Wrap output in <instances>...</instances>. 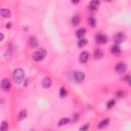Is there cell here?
<instances>
[{
	"instance_id": "1",
	"label": "cell",
	"mask_w": 131,
	"mask_h": 131,
	"mask_svg": "<svg viewBox=\"0 0 131 131\" xmlns=\"http://www.w3.org/2000/svg\"><path fill=\"white\" fill-rule=\"evenodd\" d=\"M12 77H13L14 82L18 84V83H21V82H23L24 78H25V72H24L22 69H16L13 71Z\"/></svg>"
},
{
	"instance_id": "2",
	"label": "cell",
	"mask_w": 131,
	"mask_h": 131,
	"mask_svg": "<svg viewBox=\"0 0 131 131\" xmlns=\"http://www.w3.org/2000/svg\"><path fill=\"white\" fill-rule=\"evenodd\" d=\"M45 56H46V50L41 48V49L34 52L33 59H34V61H41L42 60H44Z\"/></svg>"
},
{
	"instance_id": "3",
	"label": "cell",
	"mask_w": 131,
	"mask_h": 131,
	"mask_svg": "<svg viewBox=\"0 0 131 131\" xmlns=\"http://www.w3.org/2000/svg\"><path fill=\"white\" fill-rule=\"evenodd\" d=\"M113 39L115 41V43H117V44H119V43H122L125 39H126V36H125V34L124 33H117V34H115L114 37H113Z\"/></svg>"
},
{
	"instance_id": "4",
	"label": "cell",
	"mask_w": 131,
	"mask_h": 131,
	"mask_svg": "<svg viewBox=\"0 0 131 131\" xmlns=\"http://www.w3.org/2000/svg\"><path fill=\"white\" fill-rule=\"evenodd\" d=\"M74 80L77 83H82L85 80V74L83 72H75L74 73Z\"/></svg>"
},
{
	"instance_id": "5",
	"label": "cell",
	"mask_w": 131,
	"mask_h": 131,
	"mask_svg": "<svg viewBox=\"0 0 131 131\" xmlns=\"http://www.w3.org/2000/svg\"><path fill=\"white\" fill-rule=\"evenodd\" d=\"M127 70V65L125 62H119V64L116 66V72L119 73V74H123Z\"/></svg>"
},
{
	"instance_id": "6",
	"label": "cell",
	"mask_w": 131,
	"mask_h": 131,
	"mask_svg": "<svg viewBox=\"0 0 131 131\" xmlns=\"http://www.w3.org/2000/svg\"><path fill=\"white\" fill-rule=\"evenodd\" d=\"M95 40L98 44H105L106 41H108V37L104 35V34H98V35H96Z\"/></svg>"
},
{
	"instance_id": "7",
	"label": "cell",
	"mask_w": 131,
	"mask_h": 131,
	"mask_svg": "<svg viewBox=\"0 0 131 131\" xmlns=\"http://www.w3.org/2000/svg\"><path fill=\"white\" fill-rule=\"evenodd\" d=\"M11 87V83L10 81H9L8 79H3L2 82H1V88L4 90V91H8L9 89H10Z\"/></svg>"
},
{
	"instance_id": "8",
	"label": "cell",
	"mask_w": 131,
	"mask_h": 131,
	"mask_svg": "<svg viewBox=\"0 0 131 131\" xmlns=\"http://www.w3.org/2000/svg\"><path fill=\"white\" fill-rule=\"evenodd\" d=\"M42 85L44 88H50L51 85H52V81L49 77H45L44 79L42 80Z\"/></svg>"
},
{
	"instance_id": "9",
	"label": "cell",
	"mask_w": 131,
	"mask_h": 131,
	"mask_svg": "<svg viewBox=\"0 0 131 131\" xmlns=\"http://www.w3.org/2000/svg\"><path fill=\"white\" fill-rule=\"evenodd\" d=\"M89 59V53L87 52V51H83L80 54V57H79V61L82 62V64H85V62L88 61Z\"/></svg>"
},
{
	"instance_id": "10",
	"label": "cell",
	"mask_w": 131,
	"mask_h": 131,
	"mask_svg": "<svg viewBox=\"0 0 131 131\" xmlns=\"http://www.w3.org/2000/svg\"><path fill=\"white\" fill-rule=\"evenodd\" d=\"M0 16L3 17H10V16H11V11L9 10V9L2 8V9H0Z\"/></svg>"
},
{
	"instance_id": "11",
	"label": "cell",
	"mask_w": 131,
	"mask_h": 131,
	"mask_svg": "<svg viewBox=\"0 0 131 131\" xmlns=\"http://www.w3.org/2000/svg\"><path fill=\"white\" fill-rule=\"evenodd\" d=\"M99 4H100L99 0H92V1L90 2L89 7H90V9H92V10H95V9H97V8H98Z\"/></svg>"
},
{
	"instance_id": "12",
	"label": "cell",
	"mask_w": 131,
	"mask_h": 131,
	"mask_svg": "<svg viewBox=\"0 0 131 131\" xmlns=\"http://www.w3.org/2000/svg\"><path fill=\"white\" fill-rule=\"evenodd\" d=\"M85 34H86V30L84 28H81V29H79V30L76 32V36L78 38H83L85 36Z\"/></svg>"
},
{
	"instance_id": "13",
	"label": "cell",
	"mask_w": 131,
	"mask_h": 131,
	"mask_svg": "<svg viewBox=\"0 0 131 131\" xmlns=\"http://www.w3.org/2000/svg\"><path fill=\"white\" fill-rule=\"evenodd\" d=\"M79 23H80V17L78 16V14H76V16H74L72 17V25L73 26L79 25Z\"/></svg>"
},
{
	"instance_id": "14",
	"label": "cell",
	"mask_w": 131,
	"mask_h": 131,
	"mask_svg": "<svg viewBox=\"0 0 131 131\" xmlns=\"http://www.w3.org/2000/svg\"><path fill=\"white\" fill-rule=\"evenodd\" d=\"M104 55V52L101 49H99V48H97V49H95L94 50V56H95V59H101Z\"/></svg>"
},
{
	"instance_id": "15",
	"label": "cell",
	"mask_w": 131,
	"mask_h": 131,
	"mask_svg": "<svg viewBox=\"0 0 131 131\" xmlns=\"http://www.w3.org/2000/svg\"><path fill=\"white\" fill-rule=\"evenodd\" d=\"M29 43H30V46L31 47H36L38 45V41L35 37H30V41H29Z\"/></svg>"
},
{
	"instance_id": "16",
	"label": "cell",
	"mask_w": 131,
	"mask_h": 131,
	"mask_svg": "<svg viewBox=\"0 0 131 131\" xmlns=\"http://www.w3.org/2000/svg\"><path fill=\"white\" fill-rule=\"evenodd\" d=\"M109 123H110V120L109 119H105L98 124V128H104V127H105V126H108Z\"/></svg>"
},
{
	"instance_id": "17",
	"label": "cell",
	"mask_w": 131,
	"mask_h": 131,
	"mask_svg": "<svg viewBox=\"0 0 131 131\" xmlns=\"http://www.w3.org/2000/svg\"><path fill=\"white\" fill-rule=\"evenodd\" d=\"M111 51H112V53H114V54H118V53L121 52V49H120V47L118 45H114L113 47H112Z\"/></svg>"
},
{
	"instance_id": "18",
	"label": "cell",
	"mask_w": 131,
	"mask_h": 131,
	"mask_svg": "<svg viewBox=\"0 0 131 131\" xmlns=\"http://www.w3.org/2000/svg\"><path fill=\"white\" fill-rule=\"evenodd\" d=\"M27 117V111L26 110H22L21 111V113H20V115H18V120H23V119H25Z\"/></svg>"
},
{
	"instance_id": "19",
	"label": "cell",
	"mask_w": 131,
	"mask_h": 131,
	"mask_svg": "<svg viewBox=\"0 0 131 131\" xmlns=\"http://www.w3.org/2000/svg\"><path fill=\"white\" fill-rule=\"evenodd\" d=\"M87 44V40L84 39V38H80V41L78 42V46L79 47H84Z\"/></svg>"
},
{
	"instance_id": "20",
	"label": "cell",
	"mask_w": 131,
	"mask_h": 131,
	"mask_svg": "<svg viewBox=\"0 0 131 131\" xmlns=\"http://www.w3.org/2000/svg\"><path fill=\"white\" fill-rule=\"evenodd\" d=\"M68 123H70V119L69 118H62L61 121H60V126H64V125H66V124H68Z\"/></svg>"
},
{
	"instance_id": "21",
	"label": "cell",
	"mask_w": 131,
	"mask_h": 131,
	"mask_svg": "<svg viewBox=\"0 0 131 131\" xmlns=\"http://www.w3.org/2000/svg\"><path fill=\"white\" fill-rule=\"evenodd\" d=\"M88 24H89V26H91V27L94 28V27L96 26V21H95L92 17H90L88 18Z\"/></svg>"
},
{
	"instance_id": "22",
	"label": "cell",
	"mask_w": 131,
	"mask_h": 131,
	"mask_svg": "<svg viewBox=\"0 0 131 131\" xmlns=\"http://www.w3.org/2000/svg\"><path fill=\"white\" fill-rule=\"evenodd\" d=\"M8 129V123L6 122V121H3L2 122V124H1V126H0V130H7Z\"/></svg>"
},
{
	"instance_id": "23",
	"label": "cell",
	"mask_w": 131,
	"mask_h": 131,
	"mask_svg": "<svg viewBox=\"0 0 131 131\" xmlns=\"http://www.w3.org/2000/svg\"><path fill=\"white\" fill-rule=\"evenodd\" d=\"M60 94H61V96H65V95L67 94V90H66V89L64 88V87H61V88Z\"/></svg>"
},
{
	"instance_id": "24",
	"label": "cell",
	"mask_w": 131,
	"mask_h": 131,
	"mask_svg": "<svg viewBox=\"0 0 131 131\" xmlns=\"http://www.w3.org/2000/svg\"><path fill=\"white\" fill-rule=\"evenodd\" d=\"M78 118H79L78 114H75L74 116H73V120H74V121H77V120H78Z\"/></svg>"
},
{
	"instance_id": "25",
	"label": "cell",
	"mask_w": 131,
	"mask_h": 131,
	"mask_svg": "<svg viewBox=\"0 0 131 131\" xmlns=\"http://www.w3.org/2000/svg\"><path fill=\"white\" fill-rule=\"evenodd\" d=\"M114 104H115V100H111L110 103L108 104V106H109V108H112V105H113Z\"/></svg>"
},
{
	"instance_id": "26",
	"label": "cell",
	"mask_w": 131,
	"mask_h": 131,
	"mask_svg": "<svg viewBox=\"0 0 131 131\" xmlns=\"http://www.w3.org/2000/svg\"><path fill=\"white\" fill-rule=\"evenodd\" d=\"M125 80H126V82H127L128 84H130V77L129 76H126L125 77Z\"/></svg>"
},
{
	"instance_id": "27",
	"label": "cell",
	"mask_w": 131,
	"mask_h": 131,
	"mask_svg": "<svg viewBox=\"0 0 131 131\" xmlns=\"http://www.w3.org/2000/svg\"><path fill=\"white\" fill-rule=\"evenodd\" d=\"M88 129V125H85V126H82V127L80 128V130H86Z\"/></svg>"
},
{
	"instance_id": "28",
	"label": "cell",
	"mask_w": 131,
	"mask_h": 131,
	"mask_svg": "<svg viewBox=\"0 0 131 131\" xmlns=\"http://www.w3.org/2000/svg\"><path fill=\"white\" fill-rule=\"evenodd\" d=\"M3 39H4V35H3L2 33H0V42H1Z\"/></svg>"
},
{
	"instance_id": "29",
	"label": "cell",
	"mask_w": 131,
	"mask_h": 131,
	"mask_svg": "<svg viewBox=\"0 0 131 131\" xmlns=\"http://www.w3.org/2000/svg\"><path fill=\"white\" fill-rule=\"evenodd\" d=\"M79 2H80V0H72V3H74V4H77Z\"/></svg>"
},
{
	"instance_id": "30",
	"label": "cell",
	"mask_w": 131,
	"mask_h": 131,
	"mask_svg": "<svg viewBox=\"0 0 131 131\" xmlns=\"http://www.w3.org/2000/svg\"><path fill=\"white\" fill-rule=\"evenodd\" d=\"M105 1H108V2H111V1H112V0H105Z\"/></svg>"
}]
</instances>
